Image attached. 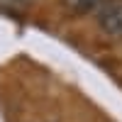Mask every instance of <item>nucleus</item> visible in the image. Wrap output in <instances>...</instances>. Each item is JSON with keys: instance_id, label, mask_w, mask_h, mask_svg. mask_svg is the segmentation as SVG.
Here are the masks:
<instances>
[{"instance_id": "1", "label": "nucleus", "mask_w": 122, "mask_h": 122, "mask_svg": "<svg viewBox=\"0 0 122 122\" xmlns=\"http://www.w3.org/2000/svg\"><path fill=\"white\" fill-rule=\"evenodd\" d=\"M98 25H100L103 32L112 34V37L122 34V3L105 7L103 12H100V17H98Z\"/></svg>"}, {"instance_id": "2", "label": "nucleus", "mask_w": 122, "mask_h": 122, "mask_svg": "<svg viewBox=\"0 0 122 122\" xmlns=\"http://www.w3.org/2000/svg\"><path fill=\"white\" fill-rule=\"evenodd\" d=\"M64 5L71 10V12H81V15H86V12H93V10L105 7L107 0H64Z\"/></svg>"}]
</instances>
